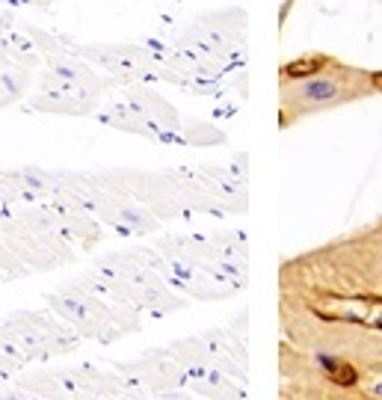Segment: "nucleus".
Here are the masks:
<instances>
[{
    "instance_id": "nucleus-1",
    "label": "nucleus",
    "mask_w": 382,
    "mask_h": 400,
    "mask_svg": "<svg viewBox=\"0 0 382 400\" xmlns=\"http://www.w3.org/2000/svg\"><path fill=\"white\" fill-rule=\"evenodd\" d=\"M353 71H344L338 69L335 74H314V77H306L303 84L293 89V101L303 104V107H326V104H335V101H344L347 95L356 92V86L350 84Z\"/></svg>"
},
{
    "instance_id": "nucleus-2",
    "label": "nucleus",
    "mask_w": 382,
    "mask_h": 400,
    "mask_svg": "<svg viewBox=\"0 0 382 400\" xmlns=\"http://www.w3.org/2000/svg\"><path fill=\"white\" fill-rule=\"evenodd\" d=\"M335 69V59L326 54H306V56H296L291 63L281 66V80H306L314 74H323Z\"/></svg>"
},
{
    "instance_id": "nucleus-3",
    "label": "nucleus",
    "mask_w": 382,
    "mask_h": 400,
    "mask_svg": "<svg viewBox=\"0 0 382 400\" xmlns=\"http://www.w3.org/2000/svg\"><path fill=\"white\" fill-rule=\"evenodd\" d=\"M317 362L326 368V374L335 379L338 386H353L356 379H358V371L347 362H341V359H329V356H317Z\"/></svg>"
},
{
    "instance_id": "nucleus-4",
    "label": "nucleus",
    "mask_w": 382,
    "mask_h": 400,
    "mask_svg": "<svg viewBox=\"0 0 382 400\" xmlns=\"http://www.w3.org/2000/svg\"><path fill=\"white\" fill-rule=\"evenodd\" d=\"M368 80H371V89L373 92H382V71H371Z\"/></svg>"
},
{
    "instance_id": "nucleus-5",
    "label": "nucleus",
    "mask_w": 382,
    "mask_h": 400,
    "mask_svg": "<svg viewBox=\"0 0 382 400\" xmlns=\"http://www.w3.org/2000/svg\"><path fill=\"white\" fill-rule=\"evenodd\" d=\"M379 326H382V320H379Z\"/></svg>"
}]
</instances>
